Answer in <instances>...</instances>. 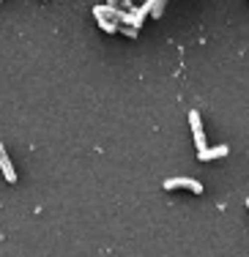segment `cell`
<instances>
[{
	"label": "cell",
	"mask_w": 249,
	"mask_h": 257,
	"mask_svg": "<svg viewBox=\"0 0 249 257\" xmlns=\"http://www.w3.org/2000/svg\"><path fill=\"white\" fill-rule=\"evenodd\" d=\"M165 189H167V192H173V189H192L194 194H200V192H203V183L194 181V178H167Z\"/></svg>",
	"instance_id": "1"
},
{
	"label": "cell",
	"mask_w": 249,
	"mask_h": 257,
	"mask_svg": "<svg viewBox=\"0 0 249 257\" xmlns=\"http://www.w3.org/2000/svg\"><path fill=\"white\" fill-rule=\"evenodd\" d=\"M189 126H192V134H194L197 154H203V151H205V134H203V123H200V115L197 112H189Z\"/></svg>",
	"instance_id": "2"
},
{
	"label": "cell",
	"mask_w": 249,
	"mask_h": 257,
	"mask_svg": "<svg viewBox=\"0 0 249 257\" xmlns=\"http://www.w3.org/2000/svg\"><path fill=\"white\" fill-rule=\"evenodd\" d=\"M0 170H3V175H6V181H9V183H14V181H17L14 164H11V159H9V154H6L3 145H0Z\"/></svg>",
	"instance_id": "3"
},
{
	"label": "cell",
	"mask_w": 249,
	"mask_h": 257,
	"mask_svg": "<svg viewBox=\"0 0 249 257\" xmlns=\"http://www.w3.org/2000/svg\"><path fill=\"white\" fill-rule=\"evenodd\" d=\"M230 154V148L227 145H216V148H205L203 154H197L203 162H211V159H222V156H227Z\"/></svg>",
	"instance_id": "4"
},
{
	"label": "cell",
	"mask_w": 249,
	"mask_h": 257,
	"mask_svg": "<svg viewBox=\"0 0 249 257\" xmlns=\"http://www.w3.org/2000/svg\"><path fill=\"white\" fill-rule=\"evenodd\" d=\"M162 11H165V3H162V0H151V14L162 17Z\"/></svg>",
	"instance_id": "5"
},
{
	"label": "cell",
	"mask_w": 249,
	"mask_h": 257,
	"mask_svg": "<svg viewBox=\"0 0 249 257\" xmlns=\"http://www.w3.org/2000/svg\"><path fill=\"white\" fill-rule=\"evenodd\" d=\"M118 30H123V36H129V39H135V36H137V30H135V28H129V25H120Z\"/></svg>",
	"instance_id": "6"
},
{
	"label": "cell",
	"mask_w": 249,
	"mask_h": 257,
	"mask_svg": "<svg viewBox=\"0 0 249 257\" xmlns=\"http://www.w3.org/2000/svg\"><path fill=\"white\" fill-rule=\"evenodd\" d=\"M246 208H249V197H246Z\"/></svg>",
	"instance_id": "7"
}]
</instances>
